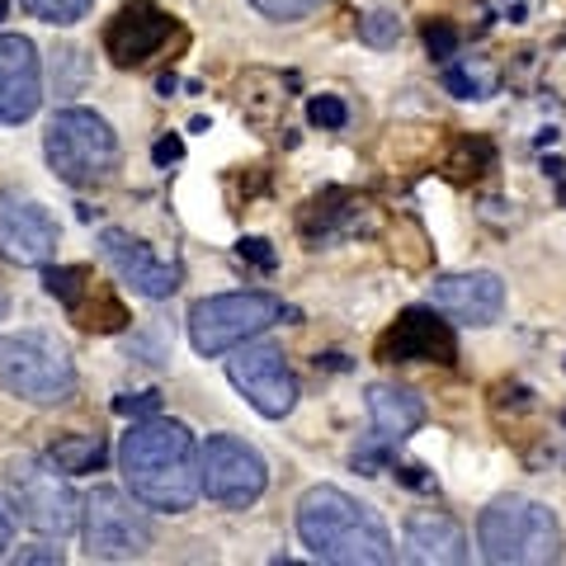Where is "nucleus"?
<instances>
[{"label":"nucleus","mask_w":566,"mask_h":566,"mask_svg":"<svg viewBox=\"0 0 566 566\" xmlns=\"http://www.w3.org/2000/svg\"><path fill=\"white\" fill-rule=\"evenodd\" d=\"M307 118L316 123V128H345L349 123V109H345V99L340 95H316L312 104H307Z\"/></svg>","instance_id":"cd10ccee"},{"label":"nucleus","mask_w":566,"mask_h":566,"mask_svg":"<svg viewBox=\"0 0 566 566\" xmlns=\"http://www.w3.org/2000/svg\"><path fill=\"white\" fill-rule=\"evenodd\" d=\"M199 486L208 501H218L227 510H245L255 505L264 486H270V472H264V458L237 434H212L199 449Z\"/></svg>","instance_id":"1a4fd4ad"},{"label":"nucleus","mask_w":566,"mask_h":566,"mask_svg":"<svg viewBox=\"0 0 566 566\" xmlns=\"http://www.w3.org/2000/svg\"><path fill=\"white\" fill-rule=\"evenodd\" d=\"M482 557L495 566H547L562 557V524L547 505L524 495H501L476 520Z\"/></svg>","instance_id":"7ed1b4c3"},{"label":"nucleus","mask_w":566,"mask_h":566,"mask_svg":"<svg viewBox=\"0 0 566 566\" xmlns=\"http://www.w3.org/2000/svg\"><path fill=\"white\" fill-rule=\"evenodd\" d=\"M91 279H95V274L85 270V264H62V270H43V289H48L52 297H57V303H66V307H71Z\"/></svg>","instance_id":"5701e85b"},{"label":"nucleus","mask_w":566,"mask_h":566,"mask_svg":"<svg viewBox=\"0 0 566 566\" xmlns=\"http://www.w3.org/2000/svg\"><path fill=\"white\" fill-rule=\"evenodd\" d=\"M251 6L264 14V20H279V24H293V20H307L326 6V0H251Z\"/></svg>","instance_id":"a878e982"},{"label":"nucleus","mask_w":566,"mask_h":566,"mask_svg":"<svg viewBox=\"0 0 566 566\" xmlns=\"http://www.w3.org/2000/svg\"><path fill=\"white\" fill-rule=\"evenodd\" d=\"M368 416H374L378 439H387V444H401L406 434H416L424 424V401L411 392V387L374 382V387H368Z\"/></svg>","instance_id":"a211bd4d"},{"label":"nucleus","mask_w":566,"mask_h":566,"mask_svg":"<svg viewBox=\"0 0 566 566\" xmlns=\"http://www.w3.org/2000/svg\"><path fill=\"white\" fill-rule=\"evenodd\" d=\"M0 20H6V0H0Z\"/></svg>","instance_id":"f704fd0d"},{"label":"nucleus","mask_w":566,"mask_h":566,"mask_svg":"<svg viewBox=\"0 0 566 566\" xmlns=\"http://www.w3.org/2000/svg\"><path fill=\"white\" fill-rule=\"evenodd\" d=\"M0 255L14 264H48L57 255V222L33 199H0Z\"/></svg>","instance_id":"2eb2a0df"},{"label":"nucleus","mask_w":566,"mask_h":566,"mask_svg":"<svg viewBox=\"0 0 566 566\" xmlns=\"http://www.w3.org/2000/svg\"><path fill=\"white\" fill-rule=\"evenodd\" d=\"M359 212H364V203L354 199L349 189H326L322 199L307 203L303 232H307L312 241H326V237H335V232H349V227L359 222Z\"/></svg>","instance_id":"6ab92c4d"},{"label":"nucleus","mask_w":566,"mask_h":566,"mask_svg":"<svg viewBox=\"0 0 566 566\" xmlns=\"http://www.w3.org/2000/svg\"><path fill=\"white\" fill-rule=\"evenodd\" d=\"M0 316H6V297H0Z\"/></svg>","instance_id":"c9c22d12"},{"label":"nucleus","mask_w":566,"mask_h":566,"mask_svg":"<svg viewBox=\"0 0 566 566\" xmlns=\"http://www.w3.org/2000/svg\"><path fill=\"white\" fill-rule=\"evenodd\" d=\"M20 6L29 14H39V20H48V24H76V20L91 14L95 0H20Z\"/></svg>","instance_id":"b1692460"},{"label":"nucleus","mask_w":566,"mask_h":566,"mask_svg":"<svg viewBox=\"0 0 566 566\" xmlns=\"http://www.w3.org/2000/svg\"><path fill=\"white\" fill-rule=\"evenodd\" d=\"M495 166V151H491V142L486 137H463L458 142V151L449 156V175L453 180H476L482 170Z\"/></svg>","instance_id":"4be33fe9"},{"label":"nucleus","mask_w":566,"mask_h":566,"mask_svg":"<svg viewBox=\"0 0 566 566\" xmlns=\"http://www.w3.org/2000/svg\"><path fill=\"white\" fill-rule=\"evenodd\" d=\"M444 85L458 99H486L491 95V76H482V71H472V66H449Z\"/></svg>","instance_id":"bb28decb"},{"label":"nucleus","mask_w":566,"mask_h":566,"mask_svg":"<svg viewBox=\"0 0 566 566\" xmlns=\"http://www.w3.org/2000/svg\"><path fill=\"white\" fill-rule=\"evenodd\" d=\"M359 39L368 48H392L401 39V20H397V14H387V10L364 14V20H359Z\"/></svg>","instance_id":"393cba45"},{"label":"nucleus","mask_w":566,"mask_h":566,"mask_svg":"<svg viewBox=\"0 0 566 566\" xmlns=\"http://www.w3.org/2000/svg\"><path fill=\"white\" fill-rule=\"evenodd\" d=\"M0 387L33 406H57L76 392V364L48 331L0 335Z\"/></svg>","instance_id":"20e7f679"},{"label":"nucleus","mask_w":566,"mask_h":566,"mask_svg":"<svg viewBox=\"0 0 566 566\" xmlns=\"http://www.w3.org/2000/svg\"><path fill=\"white\" fill-rule=\"evenodd\" d=\"M43 99V66L39 48L20 33H0V128L33 118Z\"/></svg>","instance_id":"4468645a"},{"label":"nucleus","mask_w":566,"mask_h":566,"mask_svg":"<svg viewBox=\"0 0 566 566\" xmlns=\"http://www.w3.org/2000/svg\"><path fill=\"white\" fill-rule=\"evenodd\" d=\"M104 458H109V449H104L99 434H62L57 444L48 449V463L66 472V476H81V472H95Z\"/></svg>","instance_id":"412c9836"},{"label":"nucleus","mask_w":566,"mask_h":566,"mask_svg":"<svg viewBox=\"0 0 566 566\" xmlns=\"http://www.w3.org/2000/svg\"><path fill=\"white\" fill-rule=\"evenodd\" d=\"M151 156H156V166H170V161H180V156H185V142L180 137H161L151 147Z\"/></svg>","instance_id":"473e14b6"},{"label":"nucleus","mask_w":566,"mask_h":566,"mask_svg":"<svg viewBox=\"0 0 566 566\" xmlns=\"http://www.w3.org/2000/svg\"><path fill=\"white\" fill-rule=\"evenodd\" d=\"M66 312H71V322H76V326H85V331H99V335H114V331L128 326V307H123L109 289H99L95 279L85 283L81 297H76V303H71Z\"/></svg>","instance_id":"aec40b11"},{"label":"nucleus","mask_w":566,"mask_h":566,"mask_svg":"<svg viewBox=\"0 0 566 566\" xmlns=\"http://www.w3.org/2000/svg\"><path fill=\"white\" fill-rule=\"evenodd\" d=\"M237 255L251 260V264H260V270H274V251H270V241H260V237H245V241L237 245Z\"/></svg>","instance_id":"7c9ffc66"},{"label":"nucleus","mask_w":566,"mask_h":566,"mask_svg":"<svg viewBox=\"0 0 566 566\" xmlns=\"http://www.w3.org/2000/svg\"><path fill=\"white\" fill-rule=\"evenodd\" d=\"M20 562H48V566H57L62 562V547H29V553H20Z\"/></svg>","instance_id":"72a5a7b5"},{"label":"nucleus","mask_w":566,"mask_h":566,"mask_svg":"<svg viewBox=\"0 0 566 566\" xmlns=\"http://www.w3.org/2000/svg\"><path fill=\"white\" fill-rule=\"evenodd\" d=\"M85 553L99 562H133L151 547V520L137 510V495L128 501L114 486H95L81 505Z\"/></svg>","instance_id":"6e6552de"},{"label":"nucleus","mask_w":566,"mask_h":566,"mask_svg":"<svg viewBox=\"0 0 566 566\" xmlns=\"http://www.w3.org/2000/svg\"><path fill=\"white\" fill-rule=\"evenodd\" d=\"M424 48H430V57H453L458 52V29L444 24V20L424 24Z\"/></svg>","instance_id":"c85d7f7f"},{"label":"nucleus","mask_w":566,"mask_h":566,"mask_svg":"<svg viewBox=\"0 0 566 566\" xmlns=\"http://www.w3.org/2000/svg\"><path fill=\"white\" fill-rule=\"evenodd\" d=\"M43 156L57 180L66 185H99L118 166V137L91 109H62L43 133Z\"/></svg>","instance_id":"39448f33"},{"label":"nucleus","mask_w":566,"mask_h":566,"mask_svg":"<svg viewBox=\"0 0 566 566\" xmlns=\"http://www.w3.org/2000/svg\"><path fill=\"white\" fill-rule=\"evenodd\" d=\"M382 364H458V335L434 307L401 312L392 326L378 335Z\"/></svg>","instance_id":"9d476101"},{"label":"nucleus","mask_w":566,"mask_h":566,"mask_svg":"<svg viewBox=\"0 0 566 566\" xmlns=\"http://www.w3.org/2000/svg\"><path fill=\"white\" fill-rule=\"evenodd\" d=\"M297 538L316 562L335 566H387L397 557L387 524L340 486H312L297 501Z\"/></svg>","instance_id":"f03ea898"},{"label":"nucleus","mask_w":566,"mask_h":566,"mask_svg":"<svg viewBox=\"0 0 566 566\" xmlns=\"http://www.w3.org/2000/svg\"><path fill=\"white\" fill-rule=\"evenodd\" d=\"M406 562L420 566H453L468 562V534L463 524L444 510H420V515L406 520Z\"/></svg>","instance_id":"f3484780"},{"label":"nucleus","mask_w":566,"mask_h":566,"mask_svg":"<svg viewBox=\"0 0 566 566\" xmlns=\"http://www.w3.org/2000/svg\"><path fill=\"white\" fill-rule=\"evenodd\" d=\"M118 472L137 505L161 510V515H185L203 495L199 486V444L180 420H133V430L118 444Z\"/></svg>","instance_id":"f257e3e1"},{"label":"nucleus","mask_w":566,"mask_h":566,"mask_svg":"<svg viewBox=\"0 0 566 566\" xmlns=\"http://www.w3.org/2000/svg\"><path fill=\"white\" fill-rule=\"evenodd\" d=\"M227 378L232 387L255 406L260 416L283 420L297 406V378L293 368L283 364V354L270 345H255V349H241L232 364H227Z\"/></svg>","instance_id":"9b49d317"},{"label":"nucleus","mask_w":566,"mask_h":566,"mask_svg":"<svg viewBox=\"0 0 566 566\" xmlns=\"http://www.w3.org/2000/svg\"><path fill=\"white\" fill-rule=\"evenodd\" d=\"M175 20L151 6V0H128L123 10H114V20L104 24V52L114 57V66H142L170 43Z\"/></svg>","instance_id":"f8f14e48"},{"label":"nucleus","mask_w":566,"mask_h":566,"mask_svg":"<svg viewBox=\"0 0 566 566\" xmlns=\"http://www.w3.org/2000/svg\"><path fill=\"white\" fill-rule=\"evenodd\" d=\"M14 524H20V510H14L10 495H0V557H6L14 543Z\"/></svg>","instance_id":"2f4dec72"},{"label":"nucleus","mask_w":566,"mask_h":566,"mask_svg":"<svg viewBox=\"0 0 566 566\" xmlns=\"http://www.w3.org/2000/svg\"><path fill=\"white\" fill-rule=\"evenodd\" d=\"M10 491H14V510L20 520L43 538H66L71 528L81 524V495L66 486V472L57 476V468L43 463L33 453L10 458Z\"/></svg>","instance_id":"0eeeda50"},{"label":"nucleus","mask_w":566,"mask_h":566,"mask_svg":"<svg viewBox=\"0 0 566 566\" xmlns=\"http://www.w3.org/2000/svg\"><path fill=\"white\" fill-rule=\"evenodd\" d=\"M114 411H118V416H133V420H147V416L161 411V397H151V392H142V397H118Z\"/></svg>","instance_id":"c756f323"},{"label":"nucleus","mask_w":566,"mask_h":566,"mask_svg":"<svg viewBox=\"0 0 566 566\" xmlns=\"http://www.w3.org/2000/svg\"><path fill=\"white\" fill-rule=\"evenodd\" d=\"M430 307L453 316L463 326H491L505 312V283L476 270V274H444L430 283Z\"/></svg>","instance_id":"dca6fc26"},{"label":"nucleus","mask_w":566,"mask_h":566,"mask_svg":"<svg viewBox=\"0 0 566 566\" xmlns=\"http://www.w3.org/2000/svg\"><path fill=\"white\" fill-rule=\"evenodd\" d=\"M99 255L114 264V274L128 283L133 293L151 297V303H161L180 289V264L170 260H156L147 241H137L133 232H123V227H109V232H99Z\"/></svg>","instance_id":"ddd939ff"},{"label":"nucleus","mask_w":566,"mask_h":566,"mask_svg":"<svg viewBox=\"0 0 566 566\" xmlns=\"http://www.w3.org/2000/svg\"><path fill=\"white\" fill-rule=\"evenodd\" d=\"M283 322V303L274 293H222V297H203L189 312V340L199 354L218 359V354L245 345L251 335L270 331Z\"/></svg>","instance_id":"423d86ee"}]
</instances>
